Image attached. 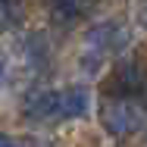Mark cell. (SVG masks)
Listing matches in <instances>:
<instances>
[{
    "label": "cell",
    "mask_w": 147,
    "mask_h": 147,
    "mask_svg": "<svg viewBox=\"0 0 147 147\" xmlns=\"http://www.w3.org/2000/svg\"><path fill=\"white\" fill-rule=\"evenodd\" d=\"M113 88H116V94H122V100L138 94L144 88V66L141 63H122L113 75Z\"/></svg>",
    "instance_id": "cell-4"
},
{
    "label": "cell",
    "mask_w": 147,
    "mask_h": 147,
    "mask_svg": "<svg viewBox=\"0 0 147 147\" xmlns=\"http://www.w3.org/2000/svg\"><path fill=\"white\" fill-rule=\"evenodd\" d=\"M144 125V113H141V107L138 103H131V100H110L107 107H103V128L110 131V135H116V138H125V135H135L138 128Z\"/></svg>",
    "instance_id": "cell-1"
},
{
    "label": "cell",
    "mask_w": 147,
    "mask_h": 147,
    "mask_svg": "<svg viewBox=\"0 0 147 147\" xmlns=\"http://www.w3.org/2000/svg\"><path fill=\"white\" fill-rule=\"evenodd\" d=\"M19 19H22L19 3L16 0H0V28H13V25H19Z\"/></svg>",
    "instance_id": "cell-7"
},
{
    "label": "cell",
    "mask_w": 147,
    "mask_h": 147,
    "mask_svg": "<svg viewBox=\"0 0 147 147\" xmlns=\"http://www.w3.org/2000/svg\"><path fill=\"white\" fill-rule=\"evenodd\" d=\"M0 147H19V141H16V138H9V135H3V131H0Z\"/></svg>",
    "instance_id": "cell-8"
},
{
    "label": "cell",
    "mask_w": 147,
    "mask_h": 147,
    "mask_svg": "<svg viewBox=\"0 0 147 147\" xmlns=\"http://www.w3.org/2000/svg\"><path fill=\"white\" fill-rule=\"evenodd\" d=\"M22 113L31 119H53V91H34L25 97Z\"/></svg>",
    "instance_id": "cell-5"
},
{
    "label": "cell",
    "mask_w": 147,
    "mask_h": 147,
    "mask_svg": "<svg viewBox=\"0 0 147 147\" xmlns=\"http://www.w3.org/2000/svg\"><path fill=\"white\" fill-rule=\"evenodd\" d=\"M91 110V91L82 85H69L53 91V119H82Z\"/></svg>",
    "instance_id": "cell-2"
},
{
    "label": "cell",
    "mask_w": 147,
    "mask_h": 147,
    "mask_svg": "<svg viewBox=\"0 0 147 147\" xmlns=\"http://www.w3.org/2000/svg\"><path fill=\"white\" fill-rule=\"evenodd\" d=\"M128 41V34L122 25L116 22H107V25H97V28L88 34V44L97 50V53H113V50H122Z\"/></svg>",
    "instance_id": "cell-3"
},
{
    "label": "cell",
    "mask_w": 147,
    "mask_h": 147,
    "mask_svg": "<svg viewBox=\"0 0 147 147\" xmlns=\"http://www.w3.org/2000/svg\"><path fill=\"white\" fill-rule=\"evenodd\" d=\"M91 0H50V9H53V16H57L63 25H69V22H75L85 9H88Z\"/></svg>",
    "instance_id": "cell-6"
},
{
    "label": "cell",
    "mask_w": 147,
    "mask_h": 147,
    "mask_svg": "<svg viewBox=\"0 0 147 147\" xmlns=\"http://www.w3.org/2000/svg\"><path fill=\"white\" fill-rule=\"evenodd\" d=\"M0 85H3V63H0Z\"/></svg>",
    "instance_id": "cell-9"
}]
</instances>
